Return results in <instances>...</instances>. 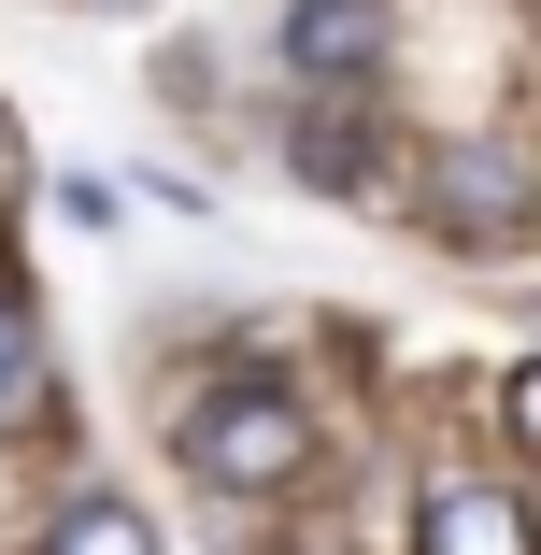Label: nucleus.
I'll use <instances>...</instances> for the list:
<instances>
[{"label":"nucleus","mask_w":541,"mask_h":555,"mask_svg":"<svg viewBox=\"0 0 541 555\" xmlns=\"http://www.w3.org/2000/svg\"><path fill=\"white\" fill-rule=\"evenodd\" d=\"M285 171H299V185H329V199H357V214H399V199H385L399 171H385V143H371V86H357V100H299Z\"/></svg>","instance_id":"nucleus-4"},{"label":"nucleus","mask_w":541,"mask_h":555,"mask_svg":"<svg viewBox=\"0 0 541 555\" xmlns=\"http://www.w3.org/2000/svg\"><path fill=\"white\" fill-rule=\"evenodd\" d=\"M385 43H399L385 0H285V72H299V100H357V86L385 72Z\"/></svg>","instance_id":"nucleus-3"},{"label":"nucleus","mask_w":541,"mask_h":555,"mask_svg":"<svg viewBox=\"0 0 541 555\" xmlns=\"http://www.w3.org/2000/svg\"><path fill=\"white\" fill-rule=\"evenodd\" d=\"M413 555H541V527H527L513 485H442L413 513Z\"/></svg>","instance_id":"nucleus-5"},{"label":"nucleus","mask_w":541,"mask_h":555,"mask_svg":"<svg viewBox=\"0 0 541 555\" xmlns=\"http://www.w3.org/2000/svg\"><path fill=\"white\" fill-rule=\"evenodd\" d=\"M43 555H157V527H143L129 499H72V513L43 527Z\"/></svg>","instance_id":"nucleus-6"},{"label":"nucleus","mask_w":541,"mask_h":555,"mask_svg":"<svg viewBox=\"0 0 541 555\" xmlns=\"http://www.w3.org/2000/svg\"><path fill=\"white\" fill-rule=\"evenodd\" d=\"M513 441H527V456H541V357L513 371Z\"/></svg>","instance_id":"nucleus-8"},{"label":"nucleus","mask_w":541,"mask_h":555,"mask_svg":"<svg viewBox=\"0 0 541 555\" xmlns=\"http://www.w3.org/2000/svg\"><path fill=\"white\" fill-rule=\"evenodd\" d=\"M413 214H427L456 257H513V243L541 229V171H527L513 143H427V157H413Z\"/></svg>","instance_id":"nucleus-2"},{"label":"nucleus","mask_w":541,"mask_h":555,"mask_svg":"<svg viewBox=\"0 0 541 555\" xmlns=\"http://www.w3.org/2000/svg\"><path fill=\"white\" fill-rule=\"evenodd\" d=\"M15 385H29V313L0 299V399H15Z\"/></svg>","instance_id":"nucleus-7"},{"label":"nucleus","mask_w":541,"mask_h":555,"mask_svg":"<svg viewBox=\"0 0 541 555\" xmlns=\"http://www.w3.org/2000/svg\"><path fill=\"white\" fill-rule=\"evenodd\" d=\"M185 470L214 485V499H285L299 470H313V413L285 399V385H214V399H185Z\"/></svg>","instance_id":"nucleus-1"}]
</instances>
